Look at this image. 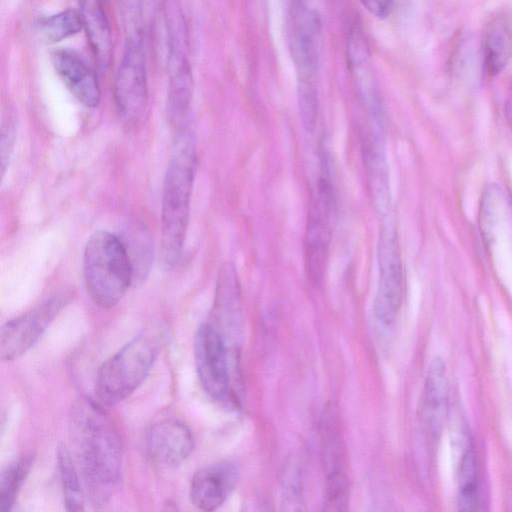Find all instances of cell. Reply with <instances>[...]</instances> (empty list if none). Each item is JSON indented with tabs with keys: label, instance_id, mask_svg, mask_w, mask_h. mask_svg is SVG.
I'll return each mask as SVG.
<instances>
[{
	"label": "cell",
	"instance_id": "cell-12",
	"mask_svg": "<svg viewBox=\"0 0 512 512\" xmlns=\"http://www.w3.org/2000/svg\"><path fill=\"white\" fill-rule=\"evenodd\" d=\"M194 440L190 429L174 418L153 423L145 434V448L149 458L163 467H176L191 454Z\"/></svg>",
	"mask_w": 512,
	"mask_h": 512
},
{
	"label": "cell",
	"instance_id": "cell-9",
	"mask_svg": "<svg viewBox=\"0 0 512 512\" xmlns=\"http://www.w3.org/2000/svg\"><path fill=\"white\" fill-rule=\"evenodd\" d=\"M194 358L201 386L217 400L229 392V370L226 343L222 334L211 323L202 324L194 338Z\"/></svg>",
	"mask_w": 512,
	"mask_h": 512
},
{
	"label": "cell",
	"instance_id": "cell-19",
	"mask_svg": "<svg viewBox=\"0 0 512 512\" xmlns=\"http://www.w3.org/2000/svg\"><path fill=\"white\" fill-rule=\"evenodd\" d=\"M456 440V478L458 506L461 511H474L479 505L477 463L471 437L465 429Z\"/></svg>",
	"mask_w": 512,
	"mask_h": 512
},
{
	"label": "cell",
	"instance_id": "cell-23",
	"mask_svg": "<svg viewBox=\"0 0 512 512\" xmlns=\"http://www.w3.org/2000/svg\"><path fill=\"white\" fill-rule=\"evenodd\" d=\"M40 32L47 43H57L83 29L79 11L66 9L40 21Z\"/></svg>",
	"mask_w": 512,
	"mask_h": 512
},
{
	"label": "cell",
	"instance_id": "cell-4",
	"mask_svg": "<svg viewBox=\"0 0 512 512\" xmlns=\"http://www.w3.org/2000/svg\"><path fill=\"white\" fill-rule=\"evenodd\" d=\"M157 351V343L145 334L126 343L99 368L95 387L98 397L109 405L129 397L148 376Z\"/></svg>",
	"mask_w": 512,
	"mask_h": 512
},
{
	"label": "cell",
	"instance_id": "cell-21",
	"mask_svg": "<svg viewBox=\"0 0 512 512\" xmlns=\"http://www.w3.org/2000/svg\"><path fill=\"white\" fill-rule=\"evenodd\" d=\"M57 463L66 509L68 511L83 510L85 491L81 487L73 457L64 445L57 449Z\"/></svg>",
	"mask_w": 512,
	"mask_h": 512
},
{
	"label": "cell",
	"instance_id": "cell-10",
	"mask_svg": "<svg viewBox=\"0 0 512 512\" xmlns=\"http://www.w3.org/2000/svg\"><path fill=\"white\" fill-rule=\"evenodd\" d=\"M347 64L357 93L370 119L383 120V108L371 52L358 22L350 27L346 45Z\"/></svg>",
	"mask_w": 512,
	"mask_h": 512
},
{
	"label": "cell",
	"instance_id": "cell-6",
	"mask_svg": "<svg viewBox=\"0 0 512 512\" xmlns=\"http://www.w3.org/2000/svg\"><path fill=\"white\" fill-rule=\"evenodd\" d=\"M334 212L333 186L327 169L324 168L311 197L305 234L306 270L314 283L322 280L326 268Z\"/></svg>",
	"mask_w": 512,
	"mask_h": 512
},
{
	"label": "cell",
	"instance_id": "cell-27",
	"mask_svg": "<svg viewBox=\"0 0 512 512\" xmlns=\"http://www.w3.org/2000/svg\"><path fill=\"white\" fill-rule=\"evenodd\" d=\"M17 126L18 121L15 111L10 108L7 109V111L3 113L0 129V163L2 177L11 161L17 135Z\"/></svg>",
	"mask_w": 512,
	"mask_h": 512
},
{
	"label": "cell",
	"instance_id": "cell-3",
	"mask_svg": "<svg viewBox=\"0 0 512 512\" xmlns=\"http://www.w3.org/2000/svg\"><path fill=\"white\" fill-rule=\"evenodd\" d=\"M83 278L97 305L114 307L133 285V268L123 240L109 231H95L84 248Z\"/></svg>",
	"mask_w": 512,
	"mask_h": 512
},
{
	"label": "cell",
	"instance_id": "cell-16",
	"mask_svg": "<svg viewBox=\"0 0 512 512\" xmlns=\"http://www.w3.org/2000/svg\"><path fill=\"white\" fill-rule=\"evenodd\" d=\"M238 468L230 461H221L199 469L191 479L190 500L202 511L220 507L233 490Z\"/></svg>",
	"mask_w": 512,
	"mask_h": 512
},
{
	"label": "cell",
	"instance_id": "cell-7",
	"mask_svg": "<svg viewBox=\"0 0 512 512\" xmlns=\"http://www.w3.org/2000/svg\"><path fill=\"white\" fill-rule=\"evenodd\" d=\"M377 261L379 280L374 301L376 318L383 324L391 323L398 314L404 297V271L400 247L394 226L382 224L378 243Z\"/></svg>",
	"mask_w": 512,
	"mask_h": 512
},
{
	"label": "cell",
	"instance_id": "cell-24",
	"mask_svg": "<svg viewBox=\"0 0 512 512\" xmlns=\"http://www.w3.org/2000/svg\"><path fill=\"white\" fill-rule=\"evenodd\" d=\"M128 241H123L133 268V285L141 283L151 265V243L145 231L137 229Z\"/></svg>",
	"mask_w": 512,
	"mask_h": 512
},
{
	"label": "cell",
	"instance_id": "cell-22",
	"mask_svg": "<svg viewBox=\"0 0 512 512\" xmlns=\"http://www.w3.org/2000/svg\"><path fill=\"white\" fill-rule=\"evenodd\" d=\"M34 462L32 453H25L12 461L0 477V510L10 511L17 494Z\"/></svg>",
	"mask_w": 512,
	"mask_h": 512
},
{
	"label": "cell",
	"instance_id": "cell-14",
	"mask_svg": "<svg viewBox=\"0 0 512 512\" xmlns=\"http://www.w3.org/2000/svg\"><path fill=\"white\" fill-rule=\"evenodd\" d=\"M362 140V156L367 187L375 211L384 216L390 206L391 193L388 166L384 150L383 124L370 122Z\"/></svg>",
	"mask_w": 512,
	"mask_h": 512
},
{
	"label": "cell",
	"instance_id": "cell-20",
	"mask_svg": "<svg viewBox=\"0 0 512 512\" xmlns=\"http://www.w3.org/2000/svg\"><path fill=\"white\" fill-rule=\"evenodd\" d=\"M512 55V23L503 15L494 17L484 35V62L489 74L499 73Z\"/></svg>",
	"mask_w": 512,
	"mask_h": 512
},
{
	"label": "cell",
	"instance_id": "cell-15",
	"mask_svg": "<svg viewBox=\"0 0 512 512\" xmlns=\"http://www.w3.org/2000/svg\"><path fill=\"white\" fill-rule=\"evenodd\" d=\"M52 66L71 94L85 107L95 108L101 100V89L95 71L81 55L70 49L51 53Z\"/></svg>",
	"mask_w": 512,
	"mask_h": 512
},
{
	"label": "cell",
	"instance_id": "cell-30",
	"mask_svg": "<svg viewBox=\"0 0 512 512\" xmlns=\"http://www.w3.org/2000/svg\"><path fill=\"white\" fill-rule=\"evenodd\" d=\"M301 1L303 3H305L306 5L312 7L313 9L319 11L317 4L319 3L320 0H301Z\"/></svg>",
	"mask_w": 512,
	"mask_h": 512
},
{
	"label": "cell",
	"instance_id": "cell-26",
	"mask_svg": "<svg viewBox=\"0 0 512 512\" xmlns=\"http://www.w3.org/2000/svg\"><path fill=\"white\" fill-rule=\"evenodd\" d=\"M348 503V482L344 472L327 475L325 486L324 509L326 511H342Z\"/></svg>",
	"mask_w": 512,
	"mask_h": 512
},
{
	"label": "cell",
	"instance_id": "cell-8",
	"mask_svg": "<svg viewBox=\"0 0 512 512\" xmlns=\"http://www.w3.org/2000/svg\"><path fill=\"white\" fill-rule=\"evenodd\" d=\"M70 299V291H61L28 312L8 321L0 334L1 358L11 361L27 352Z\"/></svg>",
	"mask_w": 512,
	"mask_h": 512
},
{
	"label": "cell",
	"instance_id": "cell-13",
	"mask_svg": "<svg viewBox=\"0 0 512 512\" xmlns=\"http://www.w3.org/2000/svg\"><path fill=\"white\" fill-rule=\"evenodd\" d=\"M167 117L176 133L188 128L193 94V76L187 47L168 45Z\"/></svg>",
	"mask_w": 512,
	"mask_h": 512
},
{
	"label": "cell",
	"instance_id": "cell-17",
	"mask_svg": "<svg viewBox=\"0 0 512 512\" xmlns=\"http://www.w3.org/2000/svg\"><path fill=\"white\" fill-rule=\"evenodd\" d=\"M448 410V378L441 358H434L427 370L422 398V420L431 437L442 430Z\"/></svg>",
	"mask_w": 512,
	"mask_h": 512
},
{
	"label": "cell",
	"instance_id": "cell-31",
	"mask_svg": "<svg viewBox=\"0 0 512 512\" xmlns=\"http://www.w3.org/2000/svg\"><path fill=\"white\" fill-rule=\"evenodd\" d=\"M506 112H507L508 117L512 120V96L510 97V99L507 102Z\"/></svg>",
	"mask_w": 512,
	"mask_h": 512
},
{
	"label": "cell",
	"instance_id": "cell-5",
	"mask_svg": "<svg viewBox=\"0 0 512 512\" xmlns=\"http://www.w3.org/2000/svg\"><path fill=\"white\" fill-rule=\"evenodd\" d=\"M113 97L126 123L141 121L148 104L146 53L141 30L134 32L126 44L114 81Z\"/></svg>",
	"mask_w": 512,
	"mask_h": 512
},
{
	"label": "cell",
	"instance_id": "cell-25",
	"mask_svg": "<svg viewBox=\"0 0 512 512\" xmlns=\"http://www.w3.org/2000/svg\"><path fill=\"white\" fill-rule=\"evenodd\" d=\"M297 99L302 125L308 133H312L318 115V92L315 80L298 79Z\"/></svg>",
	"mask_w": 512,
	"mask_h": 512
},
{
	"label": "cell",
	"instance_id": "cell-1",
	"mask_svg": "<svg viewBox=\"0 0 512 512\" xmlns=\"http://www.w3.org/2000/svg\"><path fill=\"white\" fill-rule=\"evenodd\" d=\"M68 428L84 491L92 505H103L121 475L122 444L118 431L106 412L88 398L72 404Z\"/></svg>",
	"mask_w": 512,
	"mask_h": 512
},
{
	"label": "cell",
	"instance_id": "cell-18",
	"mask_svg": "<svg viewBox=\"0 0 512 512\" xmlns=\"http://www.w3.org/2000/svg\"><path fill=\"white\" fill-rule=\"evenodd\" d=\"M90 48L101 70H107L113 56L112 33L103 0H77Z\"/></svg>",
	"mask_w": 512,
	"mask_h": 512
},
{
	"label": "cell",
	"instance_id": "cell-28",
	"mask_svg": "<svg viewBox=\"0 0 512 512\" xmlns=\"http://www.w3.org/2000/svg\"><path fill=\"white\" fill-rule=\"evenodd\" d=\"M283 503L286 505H297L299 509L302 504L300 478L297 473H289L284 482Z\"/></svg>",
	"mask_w": 512,
	"mask_h": 512
},
{
	"label": "cell",
	"instance_id": "cell-11",
	"mask_svg": "<svg viewBox=\"0 0 512 512\" xmlns=\"http://www.w3.org/2000/svg\"><path fill=\"white\" fill-rule=\"evenodd\" d=\"M320 12L296 0L292 11L291 54L298 79H315L319 65Z\"/></svg>",
	"mask_w": 512,
	"mask_h": 512
},
{
	"label": "cell",
	"instance_id": "cell-29",
	"mask_svg": "<svg viewBox=\"0 0 512 512\" xmlns=\"http://www.w3.org/2000/svg\"><path fill=\"white\" fill-rule=\"evenodd\" d=\"M366 10L373 16L383 19L390 15L395 0H360Z\"/></svg>",
	"mask_w": 512,
	"mask_h": 512
},
{
	"label": "cell",
	"instance_id": "cell-2",
	"mask_svg": "<svg viewBox=\"0 0 512 512\" xmlns=\"http://www.w3.org/2000/svg\"><path fill=\"white\" fill-rule=\"evenodd\" d=\"M196 164L194 140L189 129L185 128L176 133L163 184L160 255L166 269L177 266L182 257Z\"/></svg>",
	"mask_w": 512,
	"mask_h": 512
}]
</instances>
